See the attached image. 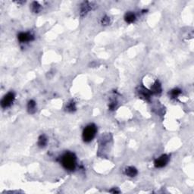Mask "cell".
<instances>
[{"instance_id": "cell-16", "label": "cell", "mask_w": 194, "mask_h": 194, "mask_svg": "<svg viewBox=\"0 0 194 194\" xmlns=\"http://www.w3.org/2000/svg\"><path fill=\"white\" fill-rule=\"evenodd\" d=\"M101 23L102 25H109L110 24V18L108 16H105L104 18H102L101 21Z\"/></svg>"}, {"instance_id": "cell-9", "label": "cell", "mask_w": 194, "mask_h": 194, "mask_svg": "<svg viewBox=\"0 0 194 194\" xmlns=\"http://www.w3.org/2000/svg\"><path fill=\"white\" fill-rule=\"evenodd\" d=\"M125 175H127V176L133 178V177H135L137 175V170L134 167L130 166V167H127L125 168Z\"/></svg>"}, {"instance_id": "cell-3", "label": "cell", "mask_w": 194, "mask_h": 194, "mask_svg": "<svg viewBox=\"0 0 194 194\" xmlns=\"http://www.w3.org/2000/svg\"><path fill=\"white\" fill-rule=\"evenodd\" d=\"M14 98H15V96H14V93L10 92V93H7L6 96H4L3 99L2 100V102H1V105H2V108H8V107L11 106V105L14 102Z\"/></svg>"}, {"instance_id": "cell-12", "label": "cell", "mask_w": 194, "mask_h": 194, "mask_svg": "<svg viewBox=\"0 0 194 194\" xmlns=\"http://www.w3.org/2000/svg\"><path fill=\"white\" fill-rule=\"evenodd\" d=\"M27 109H28L29 112L31 114L36 112V102L34 100L29 101L28 104H27Z\"/></svg>"}, {"instance_id": "cell-8", "label": "cell", "mask_w": 194, "mask_h": 194, "mask_svg": "<svg viewBox=\"0 0 194 194\" xmlns=\"http://www.w3.org/2000/svg\"><path fill=\"white\" fill-rule=\"evenodd\" d=\"M92 9V6L89 4V2H84L82 4L81 8H80V15L81 16H84L87 14L88 11H89Z\"/></svg>"}, {"instance_id": "cell-14", "label": "cell", "mask_w": 194, "mask_h": 194, "mask_svg": "<svg viewBox=\"0 0 194 194\" xmlns=\"http://www.w3.org/2000/svg\"><path fill=\"white\" fill-rule=\"evenodd\" d=\"M66 109H67V111L71 112L75 111V109H76V106H75L74 102L73 101L68 102V103L67 104V106H66Z\"/></svg>"}, {"instance_id": "cell-7", "label": "cell", "mask_w": 194, "mask_h": 194, "mask_svg": "<svg viewBox=\"0 0 194 194\" xmlns=\"http://www.w3.org/2000/svg\"><path fill=\"white\" fill-rule=\"evenodd\" d=\"M138 93H139V95L140 96L142 97V98H143L144 100H150V96H151V92H150V90H148L146 88H144V87H140L139 89V91H138Z\"/></svg>"}, {"instance_id": "cell-11", "label": "cell", "mask_w": 194, "mask_h": 194, "mask_svg": "<svg viewBox=\"0 0 194 194\" xmlns=\"http://www.w3.org/2000/svg\"><path fill=\"white\" fill-rule=\"evenodd\" d=\"M47 142H48V140H47V137H46L44 134H42V135L39 137V139H38V146L41 148L45 147V146H47Z\"/></svg>"}, {"instance_id": "cell-2", "label": "cell", "mask_w": 194, "mask_h": 194, "mask_svg": "<svg viewBox=\"0 0 194 194\" xmlns=\"http://www.w3.org/2000/svg\"><path fill=\"white\" fill-rule=\"evenodd\" d=\"M97 132V127L95 125L91 124L87 125L83 131L82 137L84 142H89L93 140Z\"/></svg>"}, {"instance_id": "cell-10", "label": "cell", "mask_w": 194, "mask_h": 194, "mask_svg": "<svg viewBox=\"0 0 194 194\" xmlns=\"http://www.w3.org/2000/svg\"><path fill=\"white\" fill-rule=\"evenodd\" d=\"M125 20L127 23H128V24L133 23V22L135 21V20H136L135 14L133 12H130H130L126 13V14H125Z\"/></svg>"}, {"instance_id": "cell-15", "label": "cell", "mask_w": 194, "mask_h": 194, "mask_svg": "<svg viewBox=\"0 0 194 194\" xmlns=\"http://www.w3.org/2000/svg\"><path fill=\"white\" fill-rule=\"evenodd\" d=\"M181 93V90L179 89H174L171 91V96L172 98H176Z\"/></svg>"}, {"instance_id": "cell-5", "label": "cell", "mask_w": 194, "mask_h": 194, "mask_svg": "<svg viewBox=\"0 0 194 194\" xmlns=\"http://www.w3.org/2000/svg\"><path fill=\"white\" fill-rule=\"evenodd\" d=\"M18 39L21 43H27V42L34 40V35L30 33H20L18 36Z\"/></svg>"}, {"instance_id": "cell-1", "label": "cell", "mask_w": 194, "mask_h": 194, "mask_svg": "<svg viewBox=\"0 0 194 194\" xmlns=\"http://www.w3.org/2000/svg\"><path fill=\"white\" fill-rule=\"evenodd\" d=\"M61 162L63 167L68 171H74L76 168L77 158L72 152H66L61 159Z\"/></svg>"}, {"instance_id": "cell-13", "label": "cell", "mask_w": 194, "mask_h": 194, "mask_svg": "<svg viewBox=\"0 0 194 194\" xmlns=\"http://www.w3.org/2000/svg\"><path fill=\"white\" fill-rule=\"evenodd\" d=\"M31 10H32L33 12L34 13H38L41 10V6L39 5L38 2H34L31 5Z\"/></svg>"}, {"instance_id": "cell-4", "label": "cell", "mask_w": 194, "mask_h": 194, "mask_svg": "<svg viewBox=\"0 0 194 194\" xmlns=\"http://www.w3.org/2000/svg\"><path fill=\"white\" fill-rule=\"evenodd\" d=\"M168 162H169V156L167 155H162L155 159L154 165L155 168H160L165 167L168 163Z\"/></svg>"}, {"instance_id": "cell-6", "label": "cell", "mask_w": 194, "mask_h": 194, "mask_svg": "<svg viewBox=\"0 0 194 194\" xmlns=\"http://www.w3.org/2000/svg\"><path fill=\"white\" fill-rule=\"evenodd\" d=\"M162 85H161V84L158 81V80H156V81L152 85L150 92H151V93L159 94V93H162Z\"/></svg>"}]
</instances>
